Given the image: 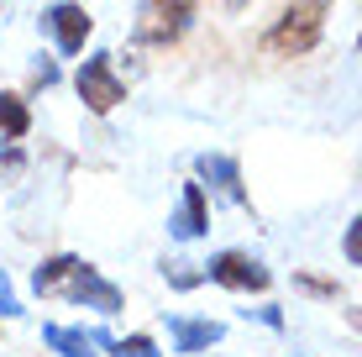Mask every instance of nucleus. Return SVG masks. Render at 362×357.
<instances>
[{
  "label": "nucleus",
  "instance_id": "1a4fd4ad",
  "mask_svg": "<svg viewBox=\"0 0 362 357\" xmlns=\"http://www.w3.org/2000/svg\"><path fill=\"white\" fill-rule=\"evenodd\" d=\"M168 336H173V352L179 357H194V352H210L226 326L221 321H194V315H168Z\"/></svg>",
  "mask_w": 362,
  "mask_h": 357
},
{
  "label": "nucleus",
  "instance_id": "0eeeda50",
  "mask_svg": "<svg viewBox=\"0 0 362 357\" xmlns=\"http://www.w3.org/2000/svg\"><path fill=\"white\" fill-rule=\"evenodd\" d=\"M194 174L199 184H210V194L226 205H247V184H242V163L231 153H199L194 158Z\"/></svg>",
  "mask_w": 362,
  "mask_h": 357
},
{
  "label": "nucleus",
  "instance_id": "6e6552de",
  "mask_svg": "<svg viewBox=\"0 0 362 357\" xmlns=\"http://www.w3.org/2000/svg\"><path fill=\"white\" fill-rule=\"evenodd\" d=\"M210 231V194H205V184L189 179L179 189V205H173V216H168V237H179V242H199Z\"/></svg>",
  "mask_w": 362,
  "mask_h": 357
},
{
  "label": "nucleus",
  "instance_id": "dca6fc26",
  "mask_svg": "<svg viewBox=\"0 0 362 357\" xmlns=\"http://www.w3.org/2000/svg\"><path fill=\"white\" fill-rule=\"evenodd\" d=\"M27 174V153H21V142H6L0 147V184H16Z\"/></svg>",
  "mask_w": 362,
  "mask_h": 357
},
{
  "label": "nucleus",
  "instance_id": "9d476101",
  "mask_svg": "<svg viewBox=\"0 0 362 357\" xmlns=\"http://www.w3.org/2000/svg\"><path fill=\"white\" fill-rule=\"evenodd\" d=\"M69 305H84V310H100V315H116L127 300H121V289L110 284L100 268H90V274H84V284H79V294H74Z\"/></svg>",
  "mask_w": 362,
  "mask_h": 357
},
{
  "label": "nucleus",
  "instance_id": "f8f14e48",
  "mask_svg": "<svg viewBox=\"0 0 362 357\" xmlns=\"http://www.w3.org/2000/svg\"><path fill=\"white\" fill-rule=\"evenodd\" d=\"M42 341L58 357H100L95 352V336H84V331H74V326H42Z\"/></svg>",
  "mask_w": 362,
  "mask_h": 357
},
{
  "label": "nucleus",
  "instance_id": "b1692460",
  "mask_svg": "<svg viewBox=\"0 0 362 357\" xmlns=\"http://www.w3.org/2000/svg\"><path fill=\"white\" fill-rule=\"evenodd\" d=\"M0 6H6V0H0Z\"/></svg>",
  "mask_w": 362,
  "mask_h": 357
},
{
  "label": "nucleus",
  "instance_id": "9b49d317",
  "mask_svg": "<svg viewBox=\"0 0 362 357\" xmlns=\"http://www.w3.org/2000/svg\"><path fill=\"white\" fill-rule=\"evenodd\" d=\"M27 131H32V105H27V95L0 90V142H21Z\"/></svg>",
  "mask_w": 362,
  "mask_h": 357
},
{
  "label": "nucleus",
  "instance_id": "6ab92c4d",
  "mask_svg": "<svg viewBox=\"0 0 362 357\" xmlns=\"http://www.w3.org/2000/svg\"><path fill=\"white\" fill-rule=\"evenodd\" d=\"M0 315H21V305H16V289H11L6 268H0Z\"/></svg>",
  "mask_w": 362,
  "mask_h": 357
},
{
  "label": "nucleus",
  "instance_id": "4be33fe9",
  "mask_svg": "<svg viewBox=\"0 0 362 357\" xmlns=\"http://www.w3.org/2000/svg\"><path fill=\"white\" fill-rule=\"evenodd\" d=\"M247 6H252V0H226V11H247Z\"/></svg>",
  "mask_w": 362,
  "mask_h": 357
},
{
  "label": "nucleus",
  "instance_id": "f03ea898",
  "mask_svg": "<svg viewBox=\"0 0 362 357\" xmlns=\"http://www.w3.org/2000/svg\"><path fill=\"white\" fill-rule=\"evenodd\" d=\"M194 16H199V0H136L132 42L136 47H173L194 27Z\"/></svg>",
  "mask_w": 362,
  "mask_h": 357
},
{
  "label": "nucleus",
  "instance_id": "7ed1b4c3",
  "mask_svg": "<svg viewBox=\"0 0 362 357\" xmlns=\"http://www.w3.org/2000/svg\"><path fill=\"white\" fill-rule=\"evenodd\" d=\"M74 90H79V100L90 116H110L121 100H127V79L116 74V53H90L74 74Z\"/></svg>",
  "mask_w": 362,
  "mask_h": 357
},
{
  "label": "nucleus",
  "instance_id": "5701e85b",
  "mask_svg": "<svg viewBox=\"0 0 362 357\" xmlns=\"http://www.w3.org/2000/svg\"><path fill=\"white\" fill-rule=\"evenodd\" d=\"M357 53H362V32H357Z\"/></svg>",
  "mask_w": 362,
  "mask_h": 357
},
{
  "label": "nucleus",
  "instance_id": "412c9836",
  "mask_svg": "<svg viewBox=\"0 0 362 357\" xmlns=\"http://www.w3.org/2000/svg\"><path fill=\"white\" fill-rule=\"evenodd\" d=\"M346 326H357V331H362V305H352V310H346Z\"/></svg>",
  "mask_w": 362,
  "mask_h": 357
},
{
  "label": "nucleus",
  "instance_id": "2eb2a0df",
  "mask_svg": "<svg viewBox=\"0 0 362 357\" xmlns=\"http://www.w3.org/2000/svg\"><path fill=\"white\" fill-rule=\"evenodd\" d=\"M294 289L310 294V300H336V294H341L336 279H320V274H294Z\"/></svg>",
  "mask_w": 362,
  "mask_h": 357
},
{
  "label": "nucleus",
  "instance_id": "39448f33",
  "mask_svg": "<svg viewBox=\"0 0 362 357\" xmlns=\"http://www.w3.org/2000/svg\"><path fill=\"white\" fill-rule=\"evenodd\" d=\"M205 284H221V289H236V294H263V289L273 284V274L257 263L252 252L226 247V252H216V257L205 263Z\"/></svg>",
  "mask_w": 362,
  "mask_h": 357
},
{
  "label": "nucleus",
  "instance_id": "423d86ee",
  "mask_svg": "<svg viewBox=\"0 0 362 357\" xmlns=\"http://www.w3.org/2000/svg\"><path fill=\"white\" fill-rule=\"evenodd\" d=\"M95 263H84V257L74 252H58V257H42V263L32 268V289L42 294V300H74L84 284V274H90Z\"/></svg>",
  "mask_w": 362,
  "mask_h": 357
},
{
  "label": "nucleus",
  "instance_id": "ddd939ff",
  "mask_svg": "<svg viewBox=\"0 0 362 357\" xmlns=\"http://www.w3.org/2000/svg\"><path fill=\"white\" fill-rule=\"evenodd\" d=\"M95 341H100L110 357H163V352H158V341L147 336V331H136V336H95Z\"/></svg>",
  "mask_w": 362,
  "mask_h": 357
},
{
  "label": "nucleus",
  "instance_id": "a211bd4d",
  "mask_svg": "<svg viewBox=\"0 0 362 357\" xmlns=\"http://www.w3.org/2000/svg\"><path fill=\"white\" fill-rule=\"evenodd\" d=\"M341 252H346V263H357L362 268V216L346 226V237H341Z\"/></svg>",
  "mask_w": 362,
  "mask_h": 357
},
{
  "label": "nucleus",
  "instance_id": "aec40b11",
  "mask_svg": "<svg viewBox=\"0 0 362 357\" xmlns=\"http://www.w3.org/2000/svg\"><path fill=\"white\" fill-rule=\"evenodd\" d=\"M247 315H257V321H263V326L284 331V310H279V305H257V310H247Z\"/></svg>",
  "mask_w": 362,
  "mask_h": 357
},
{
  "label": "nucleus",
  "instance_id": "f257e3e1",
  "mask_svg": "<svg viewBox=\"0 0 362 357\" xmlns=\"http://www.w3.org/2000/svg\"><path fill=\"white\" fill-rule=\"evenodd\" d=\"M331 0H294V6L279 11V21L263 32V47L279 58H305L320 47V32H326Z\"/></svg>",
  "mask_w": 362,
  "mask_h": 357
},
{
  "label": "nucleus",
  "instance_id": "f3484780",
  "mask_svg": "<svg viewBox=\"0 0 362 357\" xmlns=\"http://www.w3.org/2000/svg\"><path fill=\"white\" fill-rule=\"evenodd\" d=\"M58 79H64V74H58L53 58H37V64H32V90H53Z\"/></svg>",
  "mask_w": 362,
  "mask_h": 357
},
{
  "label": "nucleus",
  "instance_id": "4468645a",
  "mask_svg": "<svg viewBox=\"0 0 362 357\" xmlns=\"http://www.w3.org/2000/svg\"><path fill=\"white\" fill-rule=\"evenodd\" d=\"M163 279H168V289L189 294V289L205 284V268H194V263H163Z\"/></svg>",
  "mask_w": 362,
  "mask_h": 357
},
{
  "label": "nucleus",
  "instance_id": "20e7f679",
  "mask_svg": "<svg viewBox=\"0 0 362 357\" xmlns=\"http://www.w3.org/2000/svg\"><path fill=\"white\" fill-rule=\"evenodd\" d=\"M42 32L53 37V47L64 58H79L84 42L95 37V16L79 6V0H53V6L42 11Z\"/></svg>",
  "mask_w": 362,
  "mask_h": 357
}]
</instances>
